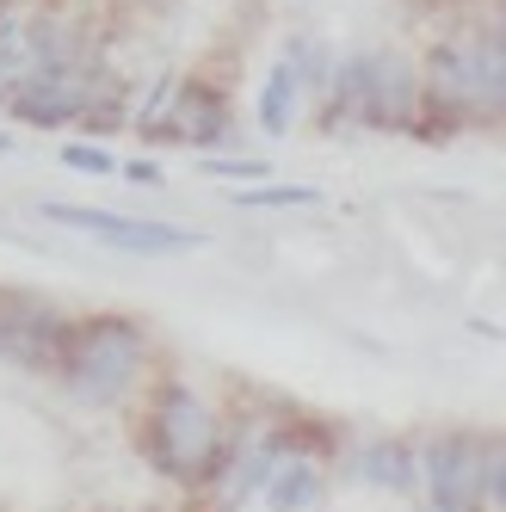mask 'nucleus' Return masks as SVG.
<instances>
[{"label":"nucleus","mask_w":506,"mask_h":512,"mask_svg":"<svg viewBox=\"0 0 506 512\" xmlns=\"http://www.w3.org/2000/svg\"><path fill=\"white\" fill-rule=\"evenodd\" d=\"M426 99L432 112L445 118H476L494 124L500 105H506V44H500V25H476V31H457L439 50L426 56Z\"/></svg>","instance_id":"1"},{"label":"nucleus","mask_w":506,"mask_h":512,"mask_svg":"<svg viewBox=\"0 0 506 512\" xmlns=\"http://www.w3.org/2000/svg\"><path fill=\"white\" fill-rule=\"evenodd\" d=\"M142 445H149V463L167 475V482H216L229 463V438H223V420L216 408L192 389V383H167L149 408V432H142Z\"/></svg>","instance_id":"2"},{"label":"nucleus","mask_w":506,"mask_h":512,"mask_svg":"<svg viewBox=\"0 0 506 512\" xmlns=\"http://www.w3.org/2000/svg\"><path fill=\"white\" fill-rule=\"evenodd\" d=\"M142 352H149V334L130 315H87L68 327L56 377L75 401H118L142 371Z\"/></svg>","instance_id":"3"},{"label":"nucleus","mask_w":506,"mask_h":512,"mask_svg":"<svg viewBox=\"0 0 506 512\" xmlns=\"http://www.w3.org/2000/svg\"><path fill=\"white\" fill-rule=\"evenodd\" d=\"M328 81H334V112L365 118L371 130H414V75L395 56H352Z\"/></svg>","instance_id":"4"},{"label":"nucleus","mask_w":506,"mask_h":512,"mask_svg":"<svg viewBox=\"0 0 506 512\" xmlns=\"http://www.w3.org/2000/svg\"><path fill=\"white\" fill-rule=\"evenodd\" d=\"M75 315L31 297V290H0V364L13 371H50L56 377V358Z\"/></svg>","instance_id":"5"},{"label":"nucleus","mask_w":506,"mask_h":512,"mask_svg":"<svg viewBox=\"0 0 506 512\" xmlns=\"http://www.w3.org/2000/svg\"><path fill=\"white\" fill-rule=\"evenodd\" d=\"M38 210L50 216V223L81 229V235H93V241H105V247H118V253H192V247H204V235H198V229L149 223V216H118V210L62 204V198H50V204H38Z\"/></svg>","instance_id":"6"},{"label":"nucleus","mask_w":506,"mask_h":512,"mask_svg":"<svg viewBox=\"0 0 506 512\" xmlns=\"http://www.w3.org/2000/svg\"><path fill=\"white\" fill-rule=\"evenodd\" d=\"M482 451H488V438H476V432H445L420 451V482L439 512L482 506Z\"/></svg>","instance_id":"7"},{"label":"nucleus","mask_w":506,"mask_h":512,"mask_svg":"<svg viewBox=\"0 0 506 512\" xmlns=\"http://www.w3.org/2000/svg\"><path fill=\"white\" fill-rule=\"evenodd\" d=\"M142 130H149V142H223V130H229V105H223V93H210V87H179L173 99H167V87H161V99L142 112Z\"/></svg>","instance_id":"8"},{"label":"nucleus","mask_w":506,"mask_h":512,"mask_svg":"<svg viewBox=\"0 0 506 512\" xmlns=\"http://www.w3.org/2000/svg\"><path fill=\"white\" fill-rule=\"evenodd\" d=\"M352 475H358L365 488L414 494V482H420V451H414V445H402V438H371V445L352 457Z\"/></svg>","instance_id":"9"},{"label":"nucleus","mask_w":506,"mask_h":512,"mask_svg":"<svg viewBox=\"0 0 506 512\" xmlns=\"http://www.w3.org/2000/svg\"><path fill=\"white\" fill-rule=\"evenodd\" d=\"M50 38H56V25H44V19H0V105H7V93L38 68Z\"/></svg>","instance_id":"10"},{"label":"nucleus","mask_w":506,"mask_h":512,"mask_svg":"<svg viewBox=\"0 0 506 512\" xmlns=\"http://www.w3.org/2000/svg\"><path fill=\"white\" fill-rule=\"evenodd\" d=\"M260 494H266V512H315L321 506V469L309 457H278L260 475Z\"/></svg>","instance_id":"11"},{"label":"nucleus","mask_w":506,"mask_h":512,"mask_svg":"<svg viewBox=\"0 0 506 512\" xmlns=\"http://www.w3.org/2000/svg\"><path fill=\"white\" fill-rule=\"evenodd\" d=\"M297 99H303V81H297L291 56H284V62L266 68V87H260V130H266V136H291V124H297Z\"/></svg>","instance_id":"12"},{"label":"nucleus","mask_w":506,"mask_h":512,"mask_svg":"<svg viewBox=\"0 0 506 512\" xmlns=\"http://www.w3.org/2000/svg\"><path fill=\"white\" fill-rule=\"evenodd\" d=\"M235 204L241 210H321V192L315 186H272V179H260V186H241Z\"/></svg>","instance_id":"13"},{"label":"nucleus","mask_w":506,"mask_h":512,"mask_svg":"<svg viewBox=\"0 0 506 512\" xmlns=\"http://www.w3.org/2000/svg\"><path fill=\"white\" fill-rule=\"evenodd\" d=\"M198 173L210 179H229V186H260V179H272V161H247V155H204Z\"/></svg>","instance_id":"14"},{"label":"nucleus","mask_w":506,"mask_h":512,"mask_svg":"<svg viewBox=\"0 0 506 512\" xmlns=\"http://www.w3.org/2000/svg\"><path fill=\"white\" fill-rule=\"evenodd\" d=\"M62 167L87 173V179H118V161L99 149V142H62Z\"/></svg>","instance_id":"15"},{"label":"nucleus","mask_w":506,"mask_h":512,"mask_svg":"<svg viewBox=\"0 0 506 512\" xmlns=\"http://www.w3.org/2000/svg\"><path fill=\"white\" fill-rule=\"evenodd\" d=\"M500 488H506V463H500V445L488 438V451H482V506L488 512L500 506Z\"/></svg>","instance_id":"16"},{"label":"nucleus","mask_w":506,"mask_h":512,"mask_svg":"<svg viewBox=\"0 0 506 512\" xmlns=\"http://www.w3.org/2000/svg\"><path fill=\"white\" fill-rule=\"evenodd\" d=\"M118 173L130 179V186H161V167L149 155H136V161H118Z\"/></svg>","instance_id":"17"},{"label":"nucleus","mask_w":506,"mask_h":512,"mask_svg":"<svg viewBox=\"0 0 506 512\" xmlns=\"http://www.w3.org/2000/svg\"><path fill=\"white\" fill-rule=\"evenodd\" d=\"M7 149H13V136H7V130H0V155H7Z\"/></svg>","instance_id":"18"}]
</instances>
